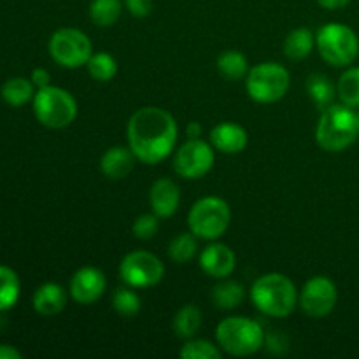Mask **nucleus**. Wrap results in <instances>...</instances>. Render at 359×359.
Masks as SVG:
<instances>
[{"mask_svg": "<svg viewBox=\"0 0 359 359\" xmlns=\"http://www.w3.org/2000/svg\"><path fill=\"white\" fill-rule=\"evenodd\" d=\"M165 266L158 256L147 251H133L121 259L119 277L130 287L156 286L163 279Z\"/></svg>", "mask_w": 359, "mask_h": 359, "instance_id": "obj_10", "label": "nucleus"}, {"mask_svg": "<svg viewBox=\"0 0 359 359\" xmlns=\"http://www.w3.org/2000/svg\"><path fill=\"white\" fill-rule=\"evenodd\" d=\"M107 287L104 272L95 266H84L74 273L70 280V297L81 305H91L100 300Z\"/></svg>", "mask_w": 359, "mask_h": 359, "instance_id": "obj_13", "label": "nucleus"}, {"mask_svg": "<svg viewBox=\"0 0 359 359\" xmlns=\"http://www.w3.org/2000/svg\"><path fill=\"white\" fill-rule=\"evenodd\" d=\"M179 202H181V189L172 179L161 177L151 186L149 203L158 217L174 216Z\"/></svg>", "mask_w": 359, "mask_h": 359, "instance_id": "obj_15", "label": "nucleus"}, {"mask_svg": "<svg viewBox=\"0 0 359 359\" xmlns=\"http://www.w3.org/2000/svg\"><path fill=\"white\" fill-rule=\"evenodd\" d=\"M200 266L214 279H226L237 266L235 252L224 244H210L200 255Z\"/></svg>", "mask_w": 359, "mask_h": 359, "instance_id": "obj_14", "label": "nucleus"}, {"mask_svg": "<svg viewBox=\"0 0 359 359\" xmlns=\"http://www.w3.org/2000/svg\"><path fill=\"white\" fill-rule=\"evenodd\" d=\"M30 79H32V83H34V86H37L39 90H41V88L49 86L51 76H49V72L46 69H35L34 72H32Z\"/></svg>", "mask_w": 359, "mask_h": 359, "instance_id": "obj_34", "label": "nucleus"}, {"mask_svg": "<svg viewBox=\"0 0 359 359\" xmlns=\"http://www.w3.org/2000/svg\"><path fill=\"white\" fill-rule=\"evenodd\" d=\"M291 84L290 72L276 62H265L252 67L245 76V90L255 102L273 104L284 98Z\"/></svg>", "mask_w": 359, "mask_h": 359, "instance_id": "obj_6", "label": "nucleus"}, {"mask_svg": "<svg viewBox=\"0 0 359 359\" xmlns=\"http://www.w3.org/2000/svg\"><path fill=\"white\" fill-rule=\"evenodd\" d=\"M214 160V149L209 142L189 139L175 153L174 170L184 179H200L209 174Z\"/></svg>", "mask_w": 359, "mask_h": 359, "instance_id": "obj_11", "label": "nucleus"}, {"mask_svg": "<svg viewBox=\"0 0 359 359\" xmlns=\"http://www.w3.org/2000/svg\"><path fill=\"white\" fill-rule=\"evenodd\" d=\"M356 121H358V130H359V112H356Z\"/></svg>", "mask_w": 359, "mask_h": 359, "instance_id": "obj_38", "label": "nucleus"}, {"mask_svg": "<svg viewBox=\"0 0 359 359\" xmlns=\"http://www.w3.org/2000/svg\"><path fill=\"white\" fill-rule=\"evenodd\" d=\"M112 307L123 318H133L140 311V298L128 287H118L112 297Z\"/></svg>", "mask_w": 359, "mask_h": 359, "instance_id": "obj_30", "label": "nucleus"}, {"mask_svg": "<svg viewBox=\"0 0 359 359\" xmlns=\"http://www.w3.org/2000/svg\"><path fill=\"white\" fill-rule=\"evenodd\" d=\"M216 339L221 349L231 356H251L265 344V332L255 319L226 318L217 325Z\"/></svg>", "mask_w": 359, "mask_h": 359, "instance_id": "obj_4", "label": "nucleus"}, {"mask_svg": "<svg viewBox=\"0 0 359 359\" xmlns=\"http://www.w3.org/2000/svg\"><path fill=\"white\" fill-rule=\"evenodd\" d=\"M196 249H198L196 237L189 231V233H179L172 238L168 255L175 263H188L195 258Z\"/></svg>", "mask_w": 359, "mask_h": 359, "instance_id": "obj_29", "label": "nucleus"}, {"mask_svg": "<svg viewBox=\"0 0 359 359\" xmlns=\"http://www.w3.org/2000/svg\"><path fill=\"white\" fill-rule=\"evenodd\" d=\"M231 212L228 203L219 196H205L195 202L188 214V226L195 237L216 241L230 226Z\"/></svg>", "mask_w": 359, "mask_h": 359, "instance_id": "obj_5", "label": "nucleus"}, {"mask_svg": "<svg viewBox=\"0 0 359 359\" xmlns=\"http://www.w3.org/2000/svg\"><path fill=\"white\" fill-rule=\"evenodd\" d=\"M135 161L137 156L132 151V147L114 146L104 153V156L100 160V168L104 172V175L118 181V179H125L132 172Z\"/></svg>", "mask_w": 359, "mask_h": 359, "instance_id": "obj_17", "label": "nucleus"}, {"mask_svg": "<svg viewBox=\"0 0 359 359\" xmlns=\"http://www.w3.org/2000/svg\"><path fill=\"white\" fill-rule=\"evenodd\" d=\"M126 9L135 18H146L153 11V0H125Z\"/></svg>", "mask_w": 359, "mask_h": 359, "instance_id": "obj_33", "label": "nucleus"}, {"mask_svg": "<svg viewBox=\"0 0 359 359\" xmlns=\"http://www.w3.org/2000/svg\"><path fill=\"white\" fill-rule=\"evenodd\" d=\"M337 298L339 293L333 280L325 276H318L305 283L300 294V307L309 318L321 319L332 314L337 305Z\"/></svg>", "mask_w": 359, "mask_h": 359, "instance_id": "obj_12", "label": "nucleus"}, {"mask_svg": "<svg viewBox=\"0 0 359 359\" xmlns=\"http://www.w3.org/2000/svg\"><path fill=\"white\" fill-rule=\"evenodd\" d=\"M297 287L283 273H265L251 287V300L262 314L270 318H287L297 307Z\"/></svg>", "mask_w": 359, "mask_h": 359, "instance_id": "obj_2", "label": "nucleus"}, {"mask_svg": "<svg viewBox=\"0 0 359 359\" xmlns=\"http://www.w3.org/2000/svg\"><path fill=\"white\" fill-rule=\"evenodd\" d=\"M314 44L316 37L309 28H297L287 34L286 41H284V53L293 62H300L311 55Z\"/></svg>", "mask_w": 359, "mask_h": 359, "instance_id": "obj_19", "label": "nucleus"}, {"mask_svg": "<svg viewBox=\"0 0 359 359\" xmlns=\"http://www.w3.org/2000/svg\"><path fill=\"white\" fill-rule=\"evenodd\" d=\"M35 118L48 128H65L76 119L77 104L72 95L58 86H46L34 97Z\"/></svg>", "mask_w": 359, "mask_h": 359, "instance_id": "obj_8", "label": "nucleus"}, {"mask_svg": "<svg viewBox=\"0 0 359 359\" xmlns=\"http://www.w3.org/2000/svg\"><path fill=\"white\" fill-rule=\"evenodd\" d=\"M356 112L346 104H332L321 112L316 128V142L328 153L347 149L358 139Z\"/></svg>", "mask_w": 359, "mask_h": 359, "instance_id": "obj_3", "label": "nucleus"}, {"mask_svg": "<svg viewBox=\"0 0 359 359\" xmlns=\"http://www.w3.org/2000/svg\"><path fill=\"white\" fill-rule=\"evenodd\" d=\"M20 298V279L16 272L6 265H0V312L9 311Z\"/></svg>", "mask_w": 359, "mask_h": 359, "instance_id": "obj_26", "label": "nucleus"}, {"mask_svg": "<svg viewBox=\"0 0 359 359\" xmlns=\"http://www.w3.org/2000/svg\"><path fill=\"white\" fill-rule=\"evenodd\" d=\"M186 135L189 139H198L202 135V125L198 121H191L188 126H186Z\"/></svg>", "mask_w": 359, "mask_h": 359, "instance_id": "obj_37", "label": "nucleus"}, {"mask_svg": "<svg viewBox=\"0 0 359 359\" xmlns=\"http://www.w3.org/2000/svg\"><path fill=\"white\" fill-rule=\"evenodd\" d=\"M181 358L184 359H219L221 351L207 340H189L181 349Z\"/></svg>", "mask_w": 359, "mask_h": 359, "instance_id": "obj_31", "label": "nucleus"}, {"mask_svg": "<svg viewBox=\"0 0 359 359\" xmlns=\"http://www.w3.org/2000/svg\"><path fill=\"white\" fill-rule=\"evenodd\" d=\"M307 93L311 95L312 102L318 105L321 111H325L326 107L333 104L335 100V86L332 84V81L326 76L321 74H312L307 79Z\"/></svg>", "mask_w": 359, "mask_h": 359, "instance_id": "obj_25", "label": "nucleus"}, {"mask_svg": "<svg viewBox=\"0 0 359 359\" xmlns=\"http://www.w3.org/2000/svg\"><path fill=\"white\" fill-rule=\"evenodd\" d=\"M318 2L319 6L325 7V9L335 11V9H342V7H346L351 0H318Z\"/></svg>", "mask_w": 359, "mask_h": 359, "instance_id": "obj_35", "label": "nucleus"}, {"mask_svg": "<svg viewBox=\"0 0 359 359\" xmlns=\"http://www.w3.org/2000/svg\"><path fill=\"white\" fill-rule=\"evenodd\" d=\"M248 142V132L237 123H219L210 132V144L224 154L242 153Z\"/></svg>", "mask_w": 359, "mask_h": 359, "instance_id": "obj_16", "label": "nucleus"}, {"mask_svg": "<svg viewBox=\"0 0 359 359\" xmlns=\"http://www.w3.org/2000/svg\"><path fill=\"white\" fill-rule=\"evenodd\" d=\"M34 97V83L25 77H11L2 86V98L13 107L25 105Z\"/></svg>", "mask_w": 359, "mask_h": 359, "instance_id": "obj_22", "label": "nucleus"}, {"mask_svg": "<svg viewBox=\"0 0 359 359\" xmlns=\"http://www.w3.org/2000/svg\"><path fill=\"white\" fill-rule=\"evenodd\" d=\"M158 230H160V221H158V216L154 212L142 214V216L133 221L132 231L140 241H149L158 233Z\"/></svg>", "mask_w": 359, "mask_h": 359, "instance_id": "obj_32", "label": "nucleus"}, {"mask_svg": "<svg viewBox=\"0 0 359 359\" xmlns=\"http://www.w3.org/2000/svg\"><path fill=\"white\" fill-rule=\"evenodd\" d=\"M249 70L251 69H249L248 58L241 51H233V49L231 51H224L217 58V72L226 81L245 79Z\"/></svg>", "mask_w": 359, "mask_h": 359, "instance_id": "obj_21", "label": "nucleus"}, {"mask_svg": "<svg viewBox=\"0 0 359 359\" xmlns=\"http://www.w3.org/2000/svg\"><path fill=\"white\" fill-rule=\"evenodd\" d=\"M316 46L323 60L333 67L351 65L359 53L358 35L342 23H328L319 28Z\"/></svg>", "mask_w": 359, "mask_h": 359, "instance_id": "obj_7", "label": "nucleus"}, {"mask_svg": "<svg viewBox=\"0 0 359 359\" xmlns=\"http://www.w3.org/2000/svg\"><path fill=\"white\" fill-rule=\"evenodd\" d=\"M128 146L137 160L146 165L163 161L177 144V123L160 107H142L128 121Z\"/></svg>", "mask_w": 359, "mask_h": 359, "instance_id": "obj_1", "label": "nucleus"}, {"mask_svg": "<svg viewBox=\"0 0 359 359\" xmlns=\"http://www.w3.org/2000/svg\"><path fill=\"white\" fill-rule=\"evenodd\" d=\"M88 72L95 81L100 83H107V81L114 79L116 72H118V63H116L114 56L109 53H95L86 63Z\"/></svg>", "mask_w": 359, "mask_h": 359, "instance_id": "obj_28", "label": "nucleus"}, {"mask_svg": "<svg viewBox=\"0 0 359 359\" xmlns=\"http://www.w3.org/2000/svg\"><path fill=\"white\" fill-rule=\"evenodd\" d=\"M121 13V0H91L90 4V18L98 27H112Z\"/></svg>", "mask_w": 359, "mask_h": 359, "instance_id": "obj_24", "label": "nucleus"}, {"mask_svg": "<svg viewBox=\"0 0 359 359\" xmlns=\"http://www.w3.org/2000/svg\"><path fill=\"white\" fill-rule=\"evenodd\" d=\"M202 326V312L195 305H184L174 318V332L179 339H191Z\"/></svg>", "mask_w": 359, "mask_h": 359, "instance_id": "obj_23", "label": "nucleus"}, {"mask_svg": "<svg viewBox=\"0 0 359 359\" xmlns=\"http://www.w3.org/2000/svg\"><path fill=\"white\" fill-rule=\"evenodd\" d=\"M49 55L65 69H79L91 58L93 48L84 32L77 28H60L49 39Z\"/></svg>", "mask_w": 359, "mask_h": 359, "instance_id": "obj_9", "label": "nucleus"}, {"mask_svg": "<svg viewBox=\"0 0 359 359\" xmlns=\"http://www.w3.org/2000/svg\"><path fill=\"white\" fill-rule=\"evenodd\" d=\"M245 298V287L235 280H223L212 290V302L221 311L238 307Z\"/></svg>", "mask_w": 359, "mask_h": 359, "instance_id": "obj_20", "label": "nucleus"}, {"mask_svg": "<svg viewBox=\"0 0 359 359\" xmlns=\"http://www.w3.org/2000/svg\"><path fill=\"white\" fill-rule=\"evenodd\" d=\"M337 95L340 97L342 104L349 107H359V67L346 70L340 76L337 84Z\"/></svg>", "mask_w": 359, "mask_h": 359, "instance_id": "obj_27", "label": "nucleus"}, {"mask_svg": "<svg viewBox=\"0 0 359 359\" xmlns=\"http://www.w3.org/2000/svg\"><path fill=\"white\" fill-rule=\"evenodd\" d=\"M67 305V291L60 284L46 283L35 291L34 294V309L37 314L44 318L60 314Z\"/></svg>", "mask_w": 359, "mask_h": 359, "instance_id": "obj_18", "label": "nucleus"}, {"mask_svg": "<svg viewBox=\"0 0 359 359\" xmlns=\"http://www.w3.org/2000/svg\"><path fill=\"white\" fill-rule=\"evenodd\" d=\"M20 358H21L20 351H16L11 346H4V344H0V359H20Z\"/></svg>", "mask_w": 359, "mask_h": 359, "instance_id": "obj_36", "label": "nucleus"}]
</instances>
